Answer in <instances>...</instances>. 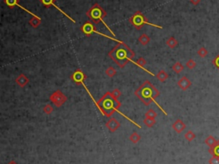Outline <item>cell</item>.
<instances>
[{
	"label": "cell",
	"mask_w": 219,
	"mask_h": 164,
	"mask_svg": "<svg viewBox=\"0 0 219 164\" xmlns=\"http://www.w3.org/2000/svg\"><path fill=\"white\" fill-rule=\"evenodd\" d=\"M120 106H121V103L119 102L117 99H115L113 96H111L110 92L106 93L105 95L98 101V105H97V107L99 108L101 114H102L103 115L106 116V117H109L110 115L113 114V112L117 111V112H118L120 114L122 115V116L125 117L127 119H129L130 122H132L134 125H135V126H138L139 128H140V126L137 125L135 122L133 121L132 119H130L129 117H127L126 115H124L122 113H121L120 111L118 110V108H119Z\"/></svg>",
	"instance_id": "cell-1"
},
{
	"label": "cell",
	"mask_w": 219,
	"mask_h": 164,
	"mask_svg": "<svg viewBox=\"0 0 219 164\" xmlns=\"http://www.w3.org/2000/svg\"><path fill=\"white\" fill-rule=\"evenodd\" d=\"M109 56L121 68H123L129 61L133 62L134 65H136V62H134L132 60L133 58L134 57V52L126 46L122 41L118 43L117 46L109 52Z\"/></svg>",
	"instance_id": "cell-2"
},
{
	"label": "cell",
	"mask_w": 219,
	"mask_h": 164,
	"mask_svg": "<svg viewBox=\"0 0 219 164\" xmlns=\"http://www.w3.org/2000/svg\"><path fill=\"white\" fill-rule=\"evenodd\" d=\"M135 96L140 98V101L146 105L148 106L151 101H154L156 103V105L162 110V112L165 115H167V113L163 109L162 107L159 106L158 102L155 101V99L159 96V91L157 90V88H155L154 86L149 82V81H146L140 88H138L135 92H134Z\"/></svg>",
	"instance_id": "cell-3"
},
{
	"label": "cell",
	"mask_w": 219,
	"mask_h": 164,
	"mask_svg": "<svg viewBox=\"0 0 219 164\" xmlns=\"http://www.w3.org/2000/svg\"><path fill=\"white\" fill-rule=\"evenodd\" d=\"M87 15L88 16V18H89L93 23H94V24H98V23H100V22L103 23V24L107 28V29L110 32V34L115 35L113 31L111 30L110 28L104 22V18L107 15V14H106L105 11L99 4H97V3L93 4V5L87 11Z\"/></svg>",
	"instance_id": "cell-4"
},
{
	"label": "cell",
	"mask_w": 219,
	"mask_h": 164,
	"mask_svg": "<svg viewBox=\"0 0 219 164\" xmlns=\"http://www.w3.org/2000/svg\"><path fill=\"white\" fill-rule=\"evenodd\" d=\"M129 23L132 24L134 27L136 29H138V30H140V28H142V26L143 25H145V24H147V25H151V26H152V27L154 28H160V29H162L163 27L162 26H159V25H156V24H154V23H149L147 21V19L146 18V16L142 14V12L140 11H136L134 15L129 18Z\"/></svg>",
	"instance_id": "cell-5"
},
{
	"label": "cell",
	"mask_w": 219,
	"mask_h": 164,
	"mask_svg": "<svg viewBox=\"0 0 219 164\" xmlns=\"http://www.w3.org/2000/svg\"><path fill=\"white\" fill-rule=\"evenodd\" d=\"M81 30L82 31V33H83L84 34H86L87 36H90L91 34L95 33V34H99V35H101V36H105V37H106V38H109V40H113L114 41H117V42H118V43H119V42H122L121 41H118L117 39L112 38V37L108 36V35H106V34H101V33L98 32V31L95 29L93 24L91 23L90 21H88V22H87V23H84L83 26H81Z\"/></svg>",
	"instance_id": "cell-6"
},
{
	"label": "cell",
	"mask_w": 219,
	"mask_h": 164,
	"mask_svg": "<svg viewBox=\"0 0 219 164\" xmlns=\"http://www.w3.org/2000/svg\"><path fill=\"white\" fill-rule=\"evenodd\" d=\"M50 99L57 107H60L67 101V97L60 90H57V91H55V93H53L52 95L51 96Z\"/></svg>",
	"instance_id": "cell-7"
},
{
	"label": "cell",
	"mask_w": 219,
	"mask_h": 164,
	"mask_svg": "<svg viewBox=\"0 0 219 164\" xmlns=\"http://www.w3.org/2000/svg\"><path fill=\"white\" fill-rule=\"evenodd\" d=\"M40 2H41V4H43L44 6H45V7H49V6H54V7L56 8V9H57V10H58V11H60L61 13H62V14H64V15L65 16H66V17H68V19L70 20L72 23H76V21L73 19V18H71V17H70V16H69V15H68V14H66V13H65V12L64 11L62 10V9H60L59 7H57V5L56 4V0H40Z\"/></svg>",
	"instance_id": "cell-8"
},
{
	"label": "cell",
	"mask_w": 219,
	"mask_h": 164,
	"mask_svg": "<svg viewBox=\"0 0 219 164\" xmlns=\"http://www.w3.org/2000/svg\"><path fill=\"white\" fill-rule=\"evenodd\" d=\"M86 77H87V76H85V74H84L81 70H77L76 72L72 75V79L77 84H81L82 83H84Z\"/></svg>",
	"instance_id": "cell-9"
},
{
	"label": "cell",
	"mask_w": 219,
	"mask_h": 164,
	"mask_svg": "<svg viewBox=\"0 0 219 164\" xmlns=\"http://www.w3.org/2000/svg\"><path fill=\"white\" fill-rule=\"evenodd\" d=\"M177 84L182 90H187L191 86L192 83L187 76H182L181 79L178 81Z\"/></svg>",
	"instance_id": "cell-10"
},
{
	"label": "cell",
	"mask_w": 219,
	"mask_h": 164,
	"mask_svg": "<svg viewBox=\"0 0 219 164\" xmlns=\"http://www.w3.org/2000/svg\"><path fill=\"white\" fill-rule=\"evenodd\" d=\"M4 3L7 4L8 6L10 8H13L14 6H17V7L21 8V9H23V10H24L25 11L28 12L29 14H31L32 15V16H35L36 15H34V14H33L32 12L29 11L28 10H27V9H25L24 7H23L21 4H18V0H4Z\"/></svg>",
	"instance_id": "cell-11"
},
{
	"label": "cell",
	"mask_w": 219,
	"mask_h": 164,
	"mask_svg": "<svg viewBox=\"0 0 219 164\" xmlns=\"http://www.w3.org/2000/svg\"><path fill=\"white\" fill-rule=\"evenodd\" d=\"M106 126L108 127V129H109L110 132H115V131L117 130V128L120 126V123L117 121L116 119H110L109 121L107 122V124H106Z\"/></svg>",
	"instance_id": "cell-12"
},
{
	"label": "cell",
	"mask_w": 219,
	"mask_h": 164,
	"mask_svg": "<svg viewBox=\"0 0 219 164\" xmlns=\"http://www.w3.org/2000/svg\"><path fill=\"white\" fill-rule=\"evenodd\" d=\"M172 127L174 128V130L177 132V133H181L182 131L186 128V125L181 119H177L176 120V122L173 124Z\"/></svg>",
	"instance_id": "cell-13"
},
{
	"label": "cell",
	"mask_w": 219,
	"mask_h": 164,
	"mask_svg": "<svg viewBox=\"0 0 219 164\" xmlns=\"http://www.w3.org/2000/svg\"><path fill=\"white\" fill-rule=\"evenodd\" d=\"M28 78L24 74H21V75H19V76L16 77V79H15V83L19 85L20 87H24V86H26L27 84H28Z\"/></svg>",
	"instance_id": "cell-14"
},
{
	"label": "cell",
	"mask_w": 219,
	"mask_h": 164,
	"mask_svg": "<svg viewBox=\"0 0 219 164\" xmlns=\"http://www.w3.org/2000/svg\"><path fill=\"white\" fill-rule=\"evenodd\" d=\"M146 64H147V61H146V59H145V58H139V59L136 61V65H137V66H139L140 68H141L142 70H144V71H147V73H149V74H151V76H154V74H153V73L151 72V71H149L147 69H145V67H144V66H145V65H146Z\"/></svg>",
	"instance_id": "cell-15"
},
{
	"label": "cell",
	"mask_w": 219,
	"mask_h": 164,
	"mask_svg": "<svg viewBox=\"0 0 219 164\" xmlns=\"http://www.w3.org/2000/svg\"><path fill=\"white\" fill-rule=\"evenodd\" d=\"M217 140H216L215 137H213V136H212V135L208 136V137H206V139L205 140V145H208L209 148H212V147H214V146L216 145V144H217Z\"/></svg>",
	"instance_id": "cell-16"
},
{
	"label": "cell",
	"mask_w": 219,
	"mask_h": 164,
	"mask_svg": "<svg viewBox=\"0 0 219 164\" xmlns=\"http://www.w3.org/2000/svg\"><path fill=\"white\" fill-rule=\"evenodd\" d=\"M40 23H41V19L39 16H37V15L33 16L30 19V21H29V24L34 28H38L40 25Z\"/></svg>",
	"instance_id": "cell-17"
},
{
	"label": "cell",
	"mask_w": 219,
	"mask_h": 164,
	"mask_svg": "<svg viewBox=\"0 0 219 164\" xmlns=\"http://www.w3.org/2000/svg\"><path fill=\"white\" fill-rule=\"evenodd\" d=\"M209 153L212 154L213 157H219V140H217V144H216L214 147L210 148Z\"/></svg>",
	"instance_id": "cell-18"
},
{
	"label": "cell",
	"mask_w": 219,
	"mask_h": 164,
	"mask_svg": "<svg viewBox=\"0 0 219 164\" xmlns=\"http://www.w3.org/2000/svg\"><path fill=\"white\" fill-rule=\"evenodd\" d=\"M138 41H140V43L141 44V45L146 46V45H147L148 43L150 42V37H149L147 34H141Z\"/></svg>",
	"instance_id": "cell-19"
},
{
	"label": "cell",
	"mask_w": 219,
	"mask_h": 164,
	"mask_svg": "<svg viewBox=\"0 0 219 164\" xmlns=\"http://www.w3.org/2000/svg\"><path fill=\"white\" fill-rule=\"evenodd\" d=\"M166 44L170 48H175L178 45V41H176V39H175L173 36H171L166 41Z\"/></svg>",
	"instance_id": "cell-20"
},
{
	"label": "cell",
	"mask_w": 219,
	"mask_h": 164,
	"mask_svg": "<svg viewBox=\"0 0 219 164\" xmlns=\"http://www.w3.org/2000/svg\"><path fill=\"white\" fill-rule=\"evenodd\" d=\"M157 78L159 79V81H161V82H164V81L166 80L167 78L169 77V75H168V73L165 72L164 71H160L159 73H158V75H157Z\"/></svg>",
	"instance_id": "cell-21"
},
{
	"label": "cell",
	"mask_w": 219,
	"mask_h": 164,
	"mask_svg": "<svg viewBox=\"0 0 219 164\" xmlns=\"http://www.w3.org/2000/svg\"><path fill=\"white\" fill-rule=\"evenodd\" d=\"M172 69H173V71H174L175 72L179 74V73L181 72V71H183L184 66L181 65L180 62H176V64H175V65L172 66Z\"/></svg>",
	"instance_id": "cell-22"
},
{
	"label": "cell",
	"mask_w": 219,
	"mask_h": 164,
	"mask_svg": "<svg viewBox=\"0 0 219 164\" xmlns=\"http://www.w3.org/2000/svg\"><path fill=\"white\" fill-rule=\"evenodd\" d=\"M105 73L107 76H109V77H113L116 74H117V71L115 70V68L114 67H112V66H109V67H108V68L106 69L105 71Z\"/></svg>",
	"instance_id": "cell-23"
},
{
	"label": "cell",
	"mask_w": 219,
	"mask_h": 164,
	"mask_svg": "<svg viewBox=\"0 0 219 164\" xmlns=\"http://www.w3.org/2000/svg\"><path fill=\"white\" fill-rule=\"evenodd\" d=\"M144 123H145L148 127H151V126H153L155 124H156V121H155L154 119H151V118H147V117H146V118L144 119Z\"/></svg>",
	"instance_id": "cell-24"
},
{
	"label": "cell",
	"mask_w": 219,
	"mask_h": 164,
	"mask_svg": "<svg viewBox=\"0 0 219 164\" xmlns=\"http://www.w3.org/2000/svg\"><path fill=\"white\" fill-rule=\"evenodd\" d=\"M185 137L188 141L191 142L193 141V139L196 137V135L193 133V132H192V131H188V132L185 134Z\"/></svg>",
	"instance_id": "cell-25"
},
{
	"label": "cell",
	"mask_w": 219,
	"mask_h": 164,
	"mask_svg": "<svg viewBox=\"0 0 219 164\" xmlns=\"http://www.w3.org/2000/svg\"><path fill=\"white\" fill-rule=\"evenodd\" d=\"M207 54L208 51L206 50L205 47H201V48H200L199 51H198V55L201 58H205L207 56Z\"/></svg>",
	"instance_id": "cell-26"
},
{
	"label": "cell",
	"mask_w": 219,
	"mask_h": 164,
	"mask_svg": "<svg viewBox=\"0 0 219 164\" xmlns=\"http://www.w3.org/2000/svg\"><path fill=\"white\" fill-rule=\"evenodd\" d=\"M145 117H147V118H151V119H155L157 117V113L155 112V110L153 109H150L148 110L146 114H145Z\"/></svg>",
	"instance_id": "cell-27"
},
{
	"label": "cell",
	"mask_w": 219,
	"mask_h": 164,
	"mask_svg": "<svg viewBox=\"0 0 219 164\" xmlns=\"http://www.w3.org/2000/svg\"><path fill=\"white\" fill-rule=\"evenodd\" d=\"M110 94H111V96H113L115 99H118L120 96H121V92H120V90L118 89V88H116V89H114L113 91L110 92Z\"/></svg>",
	"instance_id": "cell-28"
},
{
	"label": "cell",
	"mask_w": 219,
	"mask_h": 164,
	"mask_svg": "<svg viewBox=\"0 0 219 164\" xmlns=\"http://www.w3.org/2000/svg\"><path fill=\"white\" fill-rule=\"evenodd\" d=\"M186 65H187L188 68L192 70V69H193L195 66H196V63H195V61H194L193 59H189L188 61L187 62Z\"/></svg>",
	"instance_id": "cell-29"
},
{
	"label": "cell",
	"mask_w": 219,
	"mask_h": 164,
	"mask_svg": "<svg viewBox=\"0 0 219 164\" xmlns=\"http://www.w3.org/2000/svg\"><path fill=\"white\" fill-rule=\"evenodd\" d=\"M140 139V135H138L137 133H133L132 135H131V137H130V140L134 142V143H137Z\"/></svg>",
	"instance_id": "cell-30"
},
{
	"label": "cell",
	"mask_w": 219,
	"mask_h": 164,
	"mask_svg": "<svg viewBox=\"0 0 219 164\" xmlns=\"http://www.w3.org/2000/svg\"><path fill=\"white\" fill-rule=\"evenodd\" d=\"M43 110H44V112H45V114H51V113H52V112L53 111V108H52V107L50 105V104H47V105H45Z\"/></svg>",
	"instance_id": "cell-31"
},
{
	"label": "cell",
	"mask_w": 219,
	"mask_h": 164,
	"mask_svg": "<svg viewBox=\"0 0 219 164\" xmlns=\"http://www.w3.org/2000/svg\"><path fill=\"white\" fill-rule=\"evenodd\" d=\"M209 163L210 164H219V157H213L209 160Z\"/></svg>",
	"instance_id": "cell-32"
},
{
	"label": "cell",
	"mask_w": 219,
	"mask_h": 164,
	"mask_svg": "<svg viewBox=\"0 0 219 164\" xmlns=\"http://www.w3.org/2000/svg\"><path fill=\"white\" fill-rule=\"evenodd\" d=\"M212 64L215 65L216 67H217V68L219 70V54H218V56H217V57L215 58L212 60Z\"/></svg>",
	"instance_id": "cell-33"
},
{
	"label": "cell",
	"mask_w": 219,
	"mask_h": 164,
	"mask_svg": "<svg viewBox=\"0 0 219 164\" xmlns=\"http://www.w3.org/2000/svg\"><path fill=\"white\" fill-rule=\"evenodd\" d=\"M190 2L193 4V5H197L200 2V0H190Z\"/></svg>",
	"instance_id": "cell-34"
},
{
	"label": "cell",
	"mask_w": 219,
	"mask_h": 164,
	"mask_svg": "<svg viewBox=\"0 0 219 164\" xmlns=\"http://www.w3.org/2000/svg\"><path fill=\"white\" fill-rule=\"evenodd\" d=\"M10 164H15V163H14V162H11V163H10Z\"/></svg>",
	"instance_id": "cell-35"
}]
</instances>
